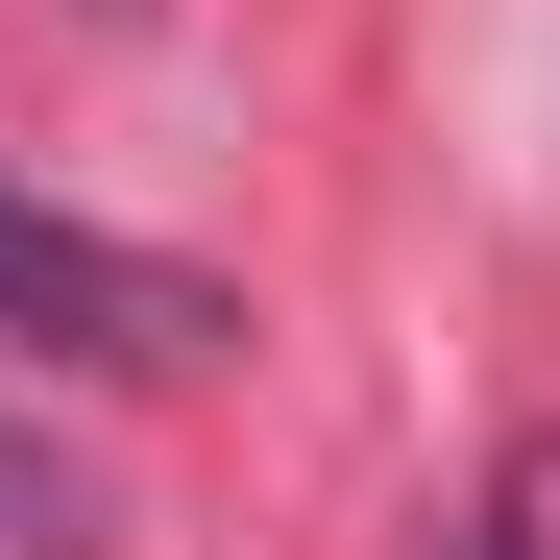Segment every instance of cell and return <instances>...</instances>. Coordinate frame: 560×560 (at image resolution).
Wrapping results in <instances>:
<instances>
[{
	"label": "cell",
	"mask_w": 560,
	"mask_h": 560,
	"mask_svg": "<svg viewBox=\"0 0 560 560\" xmlns=\"http://www.w3.org/2000/svg\"><path fill=\"white\" fill-rule=\"evenodd\" d=\"M439 560H560V439H512V463H488V488H463V512H439Z\"/></svg>",
	"instance_id": "2"
},
{
	"label": "cell",
	"mask_w": 560,
	"mask_h": 560,
	"mask_svg": "<svg viewBox=\"0 0 560 560\" xmlns=\"http://www.w3.org/2000/svg\"><path fill=\"white\" fill-rule=\"evenodd\" d=\"M244 317H220V268H171L122 220H49V196H0V365H98V390H196Z\"/></svg>",
	"instance_id": "1"
},
{
	"label": "cell",
	"mask_w": 560,
	"mask_h": 560,
	"mask_svg": "<svg viewBox=\"0 0 560 560\" xmlns=\"http://www.w3.org/2000/svg\"><path fill=\"white\" fill-rule=\"evenodd\" d=\"M0 560H98V512H73V488H25V463H0Z\"/></svg>",
	"instance_id": "3"
}]
</instances>
